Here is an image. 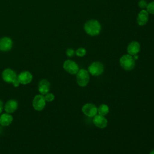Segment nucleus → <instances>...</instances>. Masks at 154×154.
Returning <instances> with one entry per match:
<instances>
[{"instance_id":"nucleus-26","label":"nucleus","mask_w":154,"mask_h":154,"mask_svg":"<svg viewBox=\"0 0 154 154\" xmlns=\"http://www.w3.org/2000/svg\"><path fill=\"white\" fill-rule=\"evenodd\" d=\"M149 154H154V149L153 150H152L150 152V153Z\"/></svg>"},{"instance_id":"nucleus-4","label":"nucleus","mask_w":154,"mask_h":154,"mask_svg":"<svg viewBox=\"0 0 154 154\" xmlns=\"http://www.w3.org/2000/svg\"><path fill=\"white\" fill-rule=\"evenodd\" d=\"M46 101L45 100L44 95L39 94L34 96L32 100V107L35 110L40 111H42L46 106Z\"/></svg>"},{"instance_id":"nucleus-10","label":"nucleus","mask_w":154,"mask_h":154,"mask_svg":"<svg viewBox=\"0 0 154 154\" xmlns=\"http://www.w3.org/2000/svg\"><path fill=\"white\" fill-rule=\"evenodd\" d=\"M93 117L94 118L93 119V122L96 127L101 129H103L106 127L108 124V121L103 116L97 114L94 116Z\"/></svg>"},{"instance_id":"nucleus-2","label":"nucleus","mask_w":154,"mask_h":154,"mask_svg":"<svg viewBox=\"0 0 154 154\" xmlns=\"http://www.w3.org/2000/svg\"><path fill=\"white\" fill-rule=\"evenodd\" d=\"M120 64L125 70H132L135 65V60L133 57L129 54L123 55L120 59Z\"/></svg>"},{"instance_id":"nucleus-9","label":"nucleus","mask_w":154,"mask_h":154,"mask_svg":"<svg viewBox=\"0 0 154 154\" xmlns=\"http://www.w3.org/2000/svg\"><path fill=\"white\" fill-rule=\"evenodd\" d=\"M17 78L21 84L26 85L32 81V75L28 71H23L17 75Z\"/></svg>"},{"instance_id":"nucleus-7","label":"nucleus","mask_w":154,"mask_h":154,"mask_svg":"<svg viewBox=\"0 0 154 154\" xmlns=\"http://www.w3.org/2000/svg\"><path fill=\"white\" fill-rule=\"evenodd\" d=\"M64 69L70 74H76L78 72L79 67L78 64L73 61L70 60H66L63 63Z\"/></svg>"},{"instance_id":"nucleus-3","label":"nucleus","mask_w":154,"mask_h":154,"mask_svg":"<svg viewBox=\"0 0 154 154\" xmlns=\"http://www.w3.org/2000/svg\"><path fill=\"white\" fill-rule=\"evenodd\" d=\"M90 75L89 72L85 69H81L76 73V82L79 86L85 87L89 82Z\"/></svg>"},{"instance_id":"nucleus-8","label":"nucleus","mask_w":154,"mask_h":154,"mask_svg":"<svg viewBox=\"0 0 154 154\" xmlns=\"http://www.w3.org/2000/svg\"><path fill=\"white\" fill-rule=\"evenodd\" d=\"M82 112L87 116L93 117L97 113V108L91 103H87L82 107Z\"/></svg>"},{"instance_id":"nucleus-23","label":"nucleus","mask_w":154,"mask_h":154,"mask_svg":"<svg viewBox=\"0 0 154 154\" xmlns=\"http://www.w3.org/2000/svg\"><path fill=\"white\" fill-rule=\"evenodd\" d=\"M12 84H13V85L14 87H17L18 86H19V85L20 84V83L19 82V80H18L17 78V79H16L12 82Z\"/></svg>"},{"instance_id":"nucleus-20","label":"nucleus","mask_w":154,"mask_h":154,"mask_svg":"<svg viewBox=\"0 0 154 154\" xmlns=\"http://www.w3.org/2000/svg\"><path fill=\"white\" fill-rule=\"evenodd\" d=\"M44 96H45L46 101L48 102L53 101L55 99V96L52 93H48L47 94L44 95Z\"/></svg>"},{"instance_id":"nucleus-5","label":"nucleus","mask_w":154,"mask_h":154,"mask_svg":"<svg viewBox=\"0 0 154 154\" xmlns=\"http://www.w3.org/2000/svg\"><path fill=\"white\" fill-rule=\"evenodd\" d=\"M104 71L103 65L99 61L92 63L88 67V72L93 76H99Z\"/></svg>"},{"instance_id":"nucleus-17","label":"nucleus","mask_w":154,"mask_h":154,"mask_svg":"<svg viewBox=\"0 0 154 154\" xmlns=\"http://www.w3.org/2000/svg\"><path fill=\"white\" fill-rule=\"evenodd\" d=\"M109 107L106 104H101L98 108H97V113L102 116H106L109 112Z\"/></svg>"},{"instance_id":"nucleus-11","label":"nucleus","mask_w":154,"mask_h":154,"mask_svg":"<svg viewBox=\"0 0 154 154\" xmlns=\"http://www.w3.org/2000/svg\"><path fill=\"white\" fill-rule=\"evenodd\" d=\"M51 87L50 82L46 79H42L40 81L38 85V90L42 95H45L49 93Z\"/></svg>"},{"instance_id":"nucleus-24","label":"nucleus","mask_w":154,"mask_h":154,"mask_svg":"<svg viewBox=\"0 0 154 154\" xmlns=\"http://www.w3.org/2000/svg\"><path fill=\"white\" fill-rule=\"evenodd\" d=\"M4 105L3 102L1 100H0V114L2 112V111L4 109Z\"/></svg>"},{"instance_id":"nucleus-13","label":"nucleus","mask_w":154,"mask_h":154,"mask_svg":"<svg viewBox=\"0 0 154 154\" xmlns=\"http://www.w3.org/2000/svg\"><path fill=\"white\" fill-rule=\"evenodd\" d=\"M13 42L11 38L8 37H3L0 39V50L6 52L11 49Z\"/></svg>"},{"instance_id":"nucleus-18","label":"nucleus","mask_w":154,"mask_h":154,"mask_svg":"<svg viewBox=\"0 0 154 154\" xmlns=\"http://www.w3.org/2000/svg\"><path fill=\"white\" fill-rule=\"evenodd\" d=\"M75 54L78 57H82L86 54V50L83 48H79L75 51Z\"/></svg>"},{"instance_id":"nucleus-12","label":"nucleus","mask_w":154,"mask_h":154,"mask_svg":"<svg viewBox=\"0 0 154 154\" xmlns=\"http://www.w3.org/2000/svg\"><path fill=\"white\" fill-rule=\"evenodd\" d=\"M17 108H18V103L14 99H10L8 100L5 103L4 106V109L5 112H7L9 114H12L14 112L17 110Z\"/></svg>"},{"instance_id":"nucleus-25","label":"nucleus","mask_w":154,"mask_h":154,"mask_svg":"<svg viewBox=\"0 0 154 154\" xmlns=\"http://www.w3.org/2000/svg\"><path fill=\"white\" fill-rule=\"evenodd\" d=\"M133 57V58H134V59L135 60H137V59H138V55L136 54V55H133L132 56Z\"/></svg>"},{"instance_id":"nucleus-15","label":"nucleus","mask_w":154,"mask_h":154,"mask_svg":"<svg viewBox=\"0 0 154 154\" xmlns=\"http://www.w3.org/2000/svg\"><path fill=\"white\" fill-rule=\"evenodd\" d=\"M140 50V45L137 42H132L128 46L127 51L128 54L133 56L137 54Z\"/></svg>"},{"instance_id":"nucleus-22","label":"nucleus","mask_w":154,"mask_h":154,"mask_svg":"<svg viewBox=\"0 0 154 154\" xmlns=\"http://www.w3.org/2000/svg\"><path fill=\"white\" fill-rule=\"evenodd\" d=\"M138 5L141 8H144L147 7V2L145 0H141L138 2Z\"/></svg>"},{"instance_id":"nucleus-16","label":"nucleus","mask_w":154,"mask_h":154,"mask_svg":"<svg viewBox=\"0 0 154 154\" xmlns=\"http://www.w3.org/2000/svg\"><path fill=\"white\" fill-rule=\"evenodd\" d=\"M149 18V13L147 10H142L137 16V23L139 25L143 26L146 24L148 21Z\"/></svg>"},{"instance_id":"nucleus-14","label":"nucleus","mask_w":154,"mask_h":154,"mask_svg":"<svg viewBox=\"0 0 154 154\" xmlns=\"http://www.w3.org/2000/svg\"><path fill=\"white\" fill-rule=\"evenodd\" d=\"M13 118L11 114L5 112L0 116V125L3 126H9L13 122Z\"/></svg>"},{"instance_id":"nucleus-1","label":"nucleus","mask_w":154,"mask_h":154,"mask_svg":"<svg viewBox=\"0 0 154 154\" xmlns=\"http://www.w3.org/2000/svg\"><path fill=\"white\" fill-rule=\"evenodd\" d=\"M84 29L88 35H96L100 33L101 26L97 20H90L85 23Z\"/></svg>"},{"instance_id":"nucleus-21","label":"nucleus","mask_w":154,"mask_h":154,"mask_svg":"<svg viewBox=\"0 0 154 154\" xmlns=\"http://www.w3.org/2000/svg\"><path fill=\"white\" fill-rule=\"evenodd\" d=\"M75 54V51L72 49V48H69L66 50V55L68 56V57H72L74 55V54Z\"/></svg>"},{"instance_id":"nucleus-6","label":"nucleus","mask_w":154,"mask_h":154,"mask_svg":"<svg viewBox=\"0 0 154 154\" xmlns=\"http://www.w3.org/2000/svg\"><path fill=\"white\" fill-rule=\"evenodd\" d=\"M17 77L16 73L11 69H5L2 72V78L4 81L7 83H12L17 79Z\"/></svg>"},{"instance_id":"nucleus-19","label":"nucleus","mask_w":154,"mask_h":154,"mask_svg":"<svg viewBox=\"0 0 154 154\" xmlns=\"http://www.w3.org/2000/svg\"><path fill=\"white\" fill-rule=\"evenodd\" d=\"M147 11L149 13L154 14V1H152L147 4Z\"/></svg>"}]
</instances>
